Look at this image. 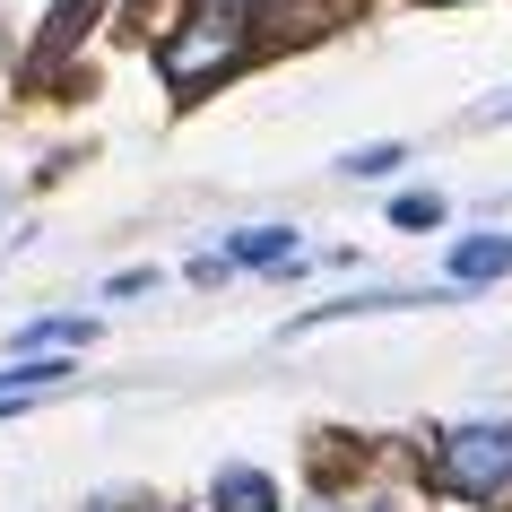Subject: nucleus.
<instances>
[{
	"instance_id": "obj_10",
	"label": "nucleus",
	"mask_w": 512,
	"mask_h": 512,
	"mask_svg": "<svg viewBox=\"0 0 512 512\" xmlns=\"http://www.w3.org/2000/svg\"><path fill=\"white\" fill-rule=\"evenodd\" d=\"M478 122H512V96H495V105H478Z\"/></svg>"
},
{
	"instance_id": "obj_4",
	"label": "nucleus",
	"mask_w": 512,
	"mask_h": 512,
	"mask_svg": "<svg viewBox=\"0 0 512 512\" xmlns=\"http://www.w3.org/2000/svg\"><path fill=\"white\" fill-rule=\"evenodd\" d=\"M209 504H217V512H278V486L261 478V469H217Z\"/></svg>"
},
{
	"instance_id": "obj_12",
	"label": "nucleus",
	"mask_w": 512,
	"mask_h": 512,
	"mask_svg": "<svg viewBox=\"0 0 512 512\" xmlns=\"http://www.w3.org/2000/svg\"><path fill=\"white\" fill-rule=\"evenodd\" d=\"M217 9H252V0H217Z\"/></svg>"
},
{
	"instance_id": "obj_6",
	"label": "nucleus",
	"mask_w": 512,
	"mask_h": 512,
	"mask_svg": "<svg viewBox=\"0 0 512 512\" xmlns=\"http://www.w3.org/2000/svg\"><path fill=\"white\" fill-rule=\"evenodd\" d=\"M87 18H96V0H70V9H61V27H53V44H35V70H53L61 44H79V35H87Z\"/></svg>"
},
{
	"instance_id": "obj_5",
	"label": "nucleus",
	"mask_w": 512,
	"mask_h": 512,
	"mask_svg": "<svg viewBox=\"0 0 512 512\" xmlns=\"http://www.w3.org/2000/svg\"><path fill=\"white\" fill-rule=\"evenodd\" d=\"M287 252H296V235H287V226H252V235H235V252H226V261H252V270H261V261H287Z\"/></svg>"
},
{
	"instance_id": "obj_1",
	"label": "nucleus",
	"mask_w": 512,
	"mask_h": 512,
	"mask_svg": "<svg viewBox=\"0 0 512 512\" xmlns=\"http://www.w3.org/2000/svg\"><path fill=\"white\" fill-rule=\"evenodd\" d=\"M434 486L460 504H495L512 486V426H452L434 452Z\"/></svg>"
},
{
	"instance_id": "obj_7",
	"label": "nucleus",
	"mask_w": 512,
	"mask_h": 512,
	"mask_svg": "<svg viewBox=\"0 0 512 512\" xmlns=\"http://www.w3.org/2000/svg\"><path fill=\"white\" fill-rule=\"evenodd\" d=\"M18 348H87V322H70V313H53V322H27V330H18Z\"/></svg>"
},
{
	"instance_id": "obj_9",
	"label": "nucleus",
	"mask_w": 512,
	"mask_h": 512,
	"mask_svg": "<svg viewBox=\"0 0 512 512\" xmlns=\"http://www.w3.org/2000/svg\"><path fill=\"white\" fill-rule=\"evenodd\" d=\"M400 157H408L400 139H374V148H356V157H348V174H391Z\"/></svg>"
},
{
	"instance_id": "obj_11",
	"label": "nucleus",
	"mask_w": 512,
	"mask_h": 512,
	"mask_svg": "<svg viewBox=\"0 0 512 512\" xmlns=\"http://www.w3.org/2000/svg\"><path fill=\"white\" fill-rule=\"evenodd\" d=\"M96 512H157V504H96Z\"/></svg>"
},
{
	"instance_id": "obj_3",
	"label": "nucleus",
	"mask_w": 512,
	"mask_h": 512,
	"mask_svg": "<svg viewBox=\"0 0 512 512\" xmlns=\"http://www.w3.org/2000/svg\"><path fill=\"white\" fill-rule=\"evenodd\" d=\"M452 278H460V287L512 278V235H469V243H452Z\"/></svg>"
},
{
	"instance_id": "obj_8",
	"label": "nucleus",
	"mask_w": 512,
	"mask_h": 512,
	"mask_svg": "<svg viewBox=\"0 0 512 512\" xmlns=\"http://www.w3.org/2000/svg\"><path fill=\"white\" fill-rule=\"evenodd\" d=\"M391 226L426 235V226H443V200H434V191H408V200H391Z\"/></svg>"
},
{
	"instance_id": "obj_2",
	"label": "nucleus",
	"mask_w": 512,
	"mask_h": 512,
	"mask_svg": "<svg viewBox=\"0 0 512 512\" xmlns=\"http://www.w3.org/2000/svg\"><path fill=\"white\" fill-rule=\"evenodd\" d=\"M243 18H252V9H217V0H200V18L165 44V79H174V87H200L209 70H226V61L243 53Z\"/></svg>"
}]
</instances>
